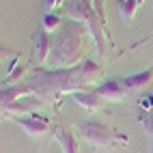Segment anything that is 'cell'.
Returning a JSON list of instances; mask_svg holds the SVG:
<instances>
[{
	"instance_id": "obj_1",
	"label": "cell",
	"mask_w": 153,
	"mask_h": 153,
	"mask_svg": "<svg viewBox=\"0 0 153 153\" xmlns=\"http://www.w3.org/2000/svg\"><path fill=\"white\" fill-rule=\"evenodd\" d=\"M80 131H82V138L88 142L91 147H110L114 134L110 131V127L101 125V123H82L80 125Z\"/></svg>"
},
{
	"instance_id": "obj_2",
	"label": "cell",
	"mask_w": 153,
	"mask_h": 153,
	"mask_svg": "<svg viewBox=\"0 0 153 153\" xmlns=\"http://www.w3.org/2000/svg\"><path fill=\"white\" fill-rule=\"evenodd\" d=\"M97 95L104 101H121L125 95V86L117 82V80H110V82H104L97 88Z\"/></svg>"
},
{
	"instance_id": "obj_3",
	"label": "cell",
	"mask_w": 153,
	"mask_h": 153,
	"mask_svg": "<svg viewBox=\"0 0 153 153\" xmlns=\"http://www.w3.org/2000/svg\"><path fill=\"white\" fill-rule=\"evenodd\" d=\"M74 99H76V104H80L84 110H91V112H95V110H99L101 106H104V99L97 95V91H95V93L76 91V93H74Z\"/></svg>"
},
{
	"instance_id": "obj_4",
	"label": "cell",
	"mask_w": 153,
	"mask_h": 153,
	"mask_svg": "<svg viewBox=\"0 0 153 153\" xmlns=\"http://www.w3.org/2000/svg\"><path fill=\"white\" fill-rule=\"evenodd\" d=\"M17 123L22 125L30 136H35V138L43 136L45 131H48V123L41 121V119H30V117H26V119H17Z\"/></svg>"
},
{
	"instance_id": "obj_5",
	"label": "cell",
	"mask_w": 153,
	"mask_h": 153,
	"mask_svg": "<svg viewBox=\"0 0 153 153\" xmlns=\"http://www.w3.org/2000/svg\"><path fill=\"white\" fill-rule=\"evenodd\" d=\"M151 74H153V67H151L149 71H142V74H136V76L125 78V80H123L125 91H127V88H129V91H140V88H142V86H145L149 80H151Z\"/></svg>"
},
{
	"instance_id": "obj_6",
	"label": "cell",
	"mask_w": 153,
	"mask_h": 153,
	"mask_svg": "<svg viewBox=\"0 0 153 153\" xmlns=\"http://www.w3.org/2000/svg\"><path fill=\"white\" fill-rule=\"evenodd\" d=\"M71 41H76L74 30H65V33H63V41L58 43V48H69ZM71 48H74V45H71ZM74 56H76V50H71L69 54L65 52V50H60V63H63V65H69L71 60H74Z\"/></svg>"
},
{
	"instance_id": "obj_7",
	"label": "cell",
	"mask_w": 153,
	"mask_h": 153,
	"mask_svg": "<svg viewBox=\"0 0 153 153\" xmlns=\"http://www.w3.org/2000/svg\"><path fill=\"white\" fill-rule=\"evenodd\" d=\"M48 52H50V41H48V35H45V33H39V35L35 37L33 56H35V60H45Z\"/></svg>"
},
{
	"instance_id": "obj_8",
	"label": "cell",
	"mask_w": 153,
	"mask_h": 153,
	"mask_svg": "<svg viewBox=\"0 0 153 153\" xmlns=\"http://www.w3.org/2000/svg\"><path fill=\"white\" fill-rule=\"evenodd\" d=\"M58 145L63 149V153H78V142H76V136L71 131L63 129L58 134Z\"/></svg>"
},
{
	"instance_id": "obj_9",
	"label": "cell",
	"mask_w": 153,
	"mask_h": 153,
	"mask_svg": "<svg viewBox=\"0 0 153 153\" xmlns=\"http://www.w3.org/2000/svg\"><path fill=\"white\" fill-rule=\"evenodd\" d=\"M136 0H121V13H123V17H131L136 11Z\"/></svg>"
},
{
	"instance_id": "obj_10",
	"label": "cell",
	"mask_w": 153,
	"mask_h": 153,
	"mask_svg": "<svg viewBox=\"0 0 153 153\" xmlns=\"http://www.w3.org/2000/svg\"><path fill=\"white\" fill-rule=\"evenodd\" d=\"M45 30H54L56 26H58V17H54V15H45Z\"/></svg>"
}]
</instances>
